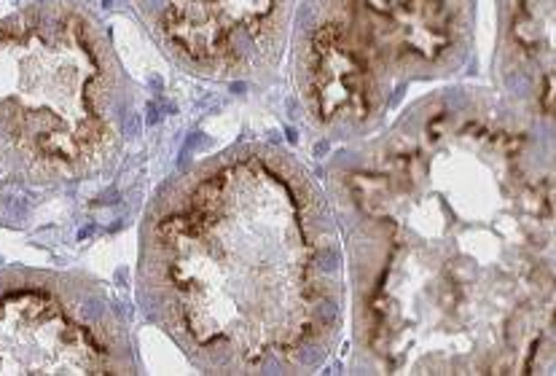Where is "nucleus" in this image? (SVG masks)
Segmentation results:
<instances>
[{
  "label": "nucleus",
  "mask_w": 556,
  "mask_h": 376,
  "mask_svg": "<svg viewBox=\"0 0 556 376\" xmlns=\"http://www.w3.org/2000/svg\"><path fill=\"white\" fill-rule=\"evenodd\" d=\"M328 188L379 372L538 374L554 358L552 159L525 127L425 113Z\"/></svg>",
  "instance_id": "1"
},
{
  "label": "nucleus",
  "mask_w": 556,
  "mask_h": 376,
  "mask_svg": "<svg viewBox=\"0 0 556 376\" xmlns=\"http://www.w3.org/2000/svg\"><path fill=\"white\" fill-rule=\"evenodd\" d=\"M138 293L204 374H309L344 312L331 202L275 146L204 159L146 213Z\"/></svg>",
  "instance_id": "2"
},
{
  "label": "nucleus",
  "mask_w": 556,
  "mask_h": 376,
  "mask_svg": "<svg viewBox=\"0 0 556 376\" xmlns=\"http://www.w3.org/2000/svg\"><path fill=\"white\" fill-rule=\"evenodd\" d=\"M122 146L116 65L98 27L65 5L0 22V191L98 180Z\"/></svg>",
  "instance_id": "3"
},
{
  "label": "nucleus",
  "mask_w": 556,
  "mask_h": 376,
  "mask_svg": "<svg viewBox=\"0 0 556 376\" xmlns=\"http://www.w3.org/2000/svg\"><path fill=\"white\" fill-rule=\"evenodd\" d=\"M0 374H138L132 336L87 280L0 277Z\"/></svg>",
  "instance_id": "4"
}]
</instances>
